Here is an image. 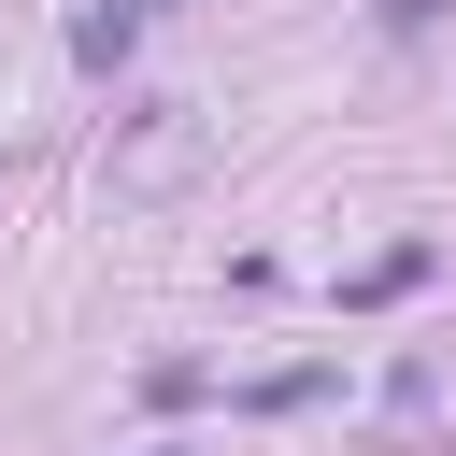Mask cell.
Masks as SVG:
<instances>
[{
	"mask_svg": "<svg viewBox=\"0 0 456 456\" xmlns=\"http://www.w3.org/2000/svg\"><path fill=\"white\" fill-rule=\"evenodd\" d=\"M370 14H385V28H399V43H413V28H442V14H456V0H370Z\"/></svg>",
	"mask_w": 456,
	"mask_h": 456,
	"instance_id": "4",
	"label": "cell"
},
{
	"mask_svg": "<svg viewBox=\"0 0 456 456\" xmlns=\"http://www.w3.org/2000/svg\"><path fill=\"white\" fill-rule=\"evenodd\" d=\"M200 157H214V114H200V100H142V114L100 142V185H114V200H157V185H185Z\"/></svg>",
	"mask_w": 456,
	"mask_h": 456,
	"instance_id": "1",
	"label": "cell"
},
{
	"mask_svg": "<svg viewBox=\"0 0 456 456\" xmlns=\"http://www.w3.org/2000/svg\"><path fill=\"white\" fill-rule=\"evenodd\" d=\"M428 271H442V256H428V242H385V256H370V271H356V285H342V299H356V314H385V299H413V285H428Z\"/></svg>",
	"mask_w": 456,
	"mask_h": 456,
	"instance_id": "3",
	"label": "cell"
},
{
	"mask_svg": "<svg viewBox=\"0 0 456 456\" xmlns=\"http://www.w3.org/2000/svg\"><path fill=\"white\" fill-rule=\"evenodd\" d=\"M128 43H142L128 0H86V14H71V71H128Z\"/></svg>",
	"mask_w": 456,
	"mask_h": 456,
	"instance_id": "2",
	"label": "cell"
},
{
	"mask_svg": "<svg viewBox=\"0 0 456 456\" xmlns=\"http://www.w3.org/2000/svg\"><path fill=\"white\" fill-rule=\"evenodd\" d=\"M128 14H185V0H128Z\"/></svg>",
	"mask_w": 456,
	"mask_h": 456,
	"instance_id": "5",
	"label": "cell"
}]
</instances>
